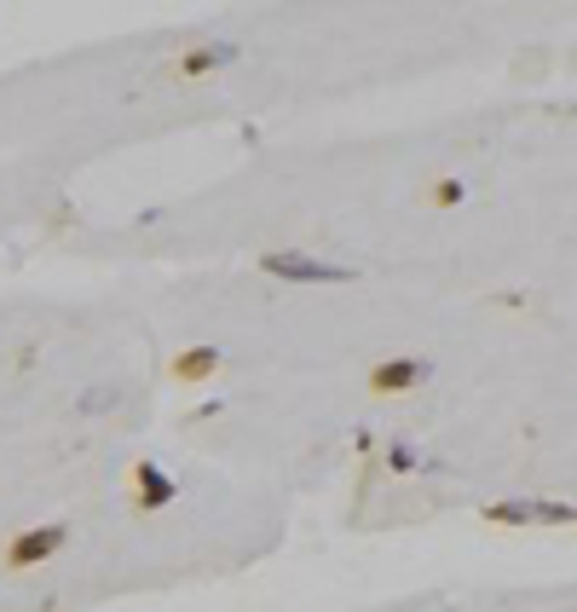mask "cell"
I'll list each match as a JSON object with an SVG mask.
<instances>
[{
	"label": "cell",
	"instance_id": "3957f363",
	"mask_svg": "<svg viewBox=\"0 0 577 612\" xmlns=\"http://www.w3.org/2000/svg\"><path fill=\"white\" fill-rule=\"evenodd\" d=\"M433 376V364L427 358H381L376 370H369V393H410V387H422Z\"/></svg>",
	"mask_w": 577,
	"mask_h": 612
},
{
	"label": "cell",
	"instance_id": "6da1fadb",
	"mask_svg": "<svg viewBox=\"0 0 577 612\" xmlns=\"http://www.w3.org/2000/svg\"><path fill=\"white\" fill-rule=\"evenodd\" d=\"M260 272L288 278V283H353V267H329L313 255H260Z\"/></svg>",
	"mask_w": 577,
	"mask_h": 612
},
{
	"label": "cell",
	"instance_id": "5b68a950",
	"mask_svg": "<svg viewBox=\"0 0 577 612\" xmlns=\"http://www.w3.org/2000/svg\"><path fill=\"white\" fill-rule=\"evenodd\" d=\"M237 58V40H214V47H191L179 58V75H209V70H220V64H232Z\"/></svg>",
	"mask_w": 577,
	"mask_h": 612
},
{
	"label": "cell",
	"instance_id": "7a4b0ae2",
	"mask_svg": "<svg viewBox=\"0 0 577 612\" xmlns=\"http://www.w3.org/2000/svg\"><path fill=\"white\" fill-rule=\"evenodd\" d=\"M64 543H70V526H35V532H17L7 543V566H12V573H24V566H40L47 555H58Z\"/></svg>",
	"mask_w": 577,
	"mask_h": 612
},
{
	"label": "cell",
	"instance_id": "52a82bcc",
	"mask_svg": "<svg viewBox=\"0 0 577 612\" xmlns=\"http://www.w3.org/2000/svg\"><path fill=\"white\" fill-rule=\"evenodd\" d=\"M485 520H491V526H538V515H531V503H526V497H514V503H491V508H485Z\"/></svg>",
	"mask_w": 577,
	"mask_h": 612
},
{
	"label": "cell",
	"instance_id": "ba28073f",
	"mask_svg": "<svg viewBox=\"0 0 577 612\" xmlns=\"http://www.w3.org/2000/svg\"><path fill=\"white\" fill-rule=\"evenodd\" d=\"M538 526H577V508L572 503H531Z\"/></svg>",
	"mask_w": 577,
	"mask_h": 612
},
{
	"label": "cell",
	"instance_id": "30bf717a",
	"mask_svg": "<svg viewBox=\"0 0 577 612\" xmlns=\"http://www.w3.org/2000/svg\"><path fill=\"white\" fill-rule=\"evenodd\" d=\"M387 462H393L399 474H410V468H416V451H410V445H393V451H387Z\"/></svg>",
	"mask_w": 577,
	"mask_h": 612
},
{
	"label": "cell",
	"instance_id": "8992f818",
	"mask_svg": "<svg viewBox=\"0 0 577 612\" xmlns=\"http://www.w3.org/2000/svg\"><path fill=\"white\" fill-rule=\"evenodd\" d=\"M214 370H220L214 346H185V353L174 358V381H209Z\"/></svg>",
	"mask_w": 577,
	"mask_h": 612
},
{
	"label": "cell",
	"instance_id": "277c9868",
	"mask_svg": "<svg viewBox=\"0 0 577 612\" xmlns=\"http://www.w3.org/2000/svg\"><path fill=\"white\" fill-rule=\"evenodd\" d=\"M133 485H139V508H162V503H174V492H179L156 462H139L133 468Z\"/></svg>",
	"mask_w": 577,
	"mask_h": 612
},
{
	"label": "cell",
	"instance_id": "9c48e42d",
	"mask_svg": "<svg viewBox=\"0 0 577 612\" xmlns=\"http://www.w3.org/2000/svg\"><path fill=\"white\" fill-rule=\"evenodd\" d=\"M433 202H439V209H457V202H462V179H439V186H433Z\"/></svg>",
	"mask_w": 577,
	"mask_h": 612
}]
</instances>
